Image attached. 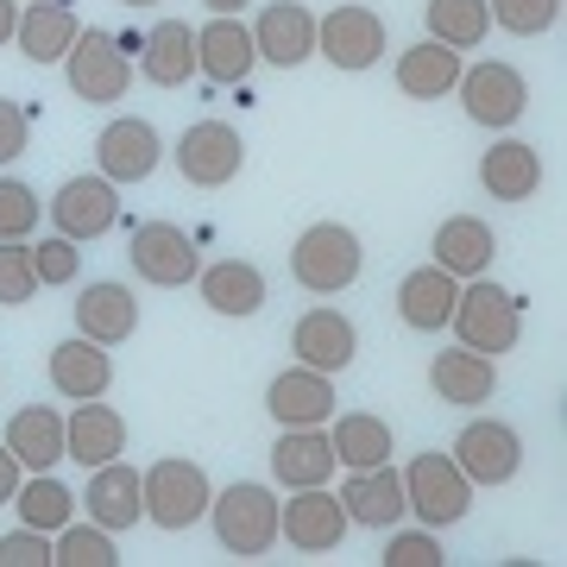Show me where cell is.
I'll return each mask as SVG.
<instances>
[{
  "label": "cell",
  "instance_id": "603a6c76",
  "mask_svg": "<svg viewBox=\"0 0 567 567\" xmlns=\"http://www.w3.org/2000/svg\"><path fill=\"white\" fill-rule=\"evenodd\" d=\"M7 447L20 454L25 473H51V466L70 454V435H63V416L51 404H25L7 416Z\"/></svg>",
  "mask_w": 567,
  "mask_h": 567
},
{
  "label": "cell",
  "instance_id": "9a60e30c",
  "mask_svg": "<svg viewBox=\"0 0 567 567\" xmlns=\"http://www.w3.org/2000/svg\"><path fill=\"white\" fill-rule=\"evenodd\" d=\"M51 221H58L63 240H102L107 227L121 221V189L107 177H63L58 203H51Z\"/></svg>",
  "mask_w": 567,
  "mask_h": 567
},
{
  "label": "cell",
  "instance_id": "7dc6e473",
  "mask_svg": "<svg viewBox=\"0 0 567 567\" xmlns=\"http://www.w3.org/2000/svg\"><path fill=\"white\" fill-rule=\"evenodd\" d=\"M208 13H227V20H234V13H246V7H252V0H203Z\"/></svg>",
  "mask_w": 567,
  "mask_h": 567
},
{
  "label": "cell",
  "instance_id": "1f68e13d",
  "mask_svg": "<svg viewBox=\"0 0 567 567\" xmlns=\"http://www.w3.org/2000/svg\"><path fill=\"white\" fill-rule=\"evenodd\" d=\"M480 183H486V196H498V203H529L543 189V158L524 140H498L480 158Z\"/></svg>",
  "mask_w": 567,
  "mask_h": 567
},
{
  "label": "cell",
  "instance_id": "f35d334b",
  "mask_svg": "<svg viewBox=\"0 0 567 567\" xmlns=\"http://www.w3.org/2000/svg\"><path fill=\"white\" fill-rule=\"evenodd\" d=\"M39 297V271H32V246L20 240H0V303L25 309Z\"/></svg>",
  "mask_w": 567,
  "mask_h": 567
},
{
  "label": "cell",
  "instance_id": "8d00e7d4",
  "mask_svg": "<svg viewBox=\"0 0 567 567\" xmlns=\"http://www.w3.org/2000/svg\"><path fill=\"white\" fill-rule=\"evenodd\" d=\"M114 536L102 524H63L51 543V567H114Z\"/></svg>",
  "mask_w": 567,
  "mask_h": 567
},
{
  "label": "cell",
  "instance_id": "3957f363",
  "mask_svg": "<svg viewBox=\"0 0 567 567\" xmlns=\"http://www.w3.org/2000/svg\"><path fill=\"white\" fill-rule=\"evenodd\" d=\"M208 517H215V543L227 555H240V561H259L278 543V498H271V486H252V480L221 486V498H208Z\"/></svg>",
  "mask_w": 567,
  "mask_h": 567
},
{
  "label": "cell",
  "instance_id": "6da1fadb",
  "mask_svg": "<svg viewBox=\"0 0 567 567\" xmlns=\"http://www.w3.org/2000/svg\"><path fill=\"white\" fill-rule=\"evenodd\" d=\"M447 328L461 334V347H473V353L498 360V353H511V347H517V334H524V303L511 297L505 284L466 278V290L454 297V316H447Z\"/></svg>",
  "mask_w": 567,
  "mask_h": 567
},
{
  "label": "cell",
  "instance_id": "cb8c5ba5",
  "mask_svg": "<svg viewBox=\"0 0 567 567\" xmlns=\"http://www.w3.org/2000/svg\"><path fill=\"white\" fill-rule=\"evenodd\" d=\"M429 385H435V398L442 404H486L492 391H498V365L486 360V353H473V347H447V353H435L429 360Z\"/></svg>",
  "mask_w": 567,
  "mask_h": 567
},
{
  "label": "cell",
  "instance_id": "30bf717a",
  "mask_svg": "<svg viewBox=\"0 0 567 567\" xmlns=\"http://www.w3.org/2000/svg\"><path fill=\"white\" fill-rule=\"evenodd\" d=\"M316 51H322L334 70H372V63L385 58V20L372 13V7H334L316 20Z\"/></svg>",
  "mask_w": 567,
  "mask_h": 567
},
{
  "label": "cell",
  "instance_id": "ab89813d",
  "mask_svg": "<svg viewBox=\"0 0 567 567\" xmlns=\"http://www.w3.org/2000/svg\"><path fill=\"white\" fill-rule=\"evenodd\" d=\"M39 227V196L20 177H0V240H25Z\"/></svg>",
  "mask_w": 567,
  "mask_h": 567
},
{
  "label": "cell",
  "instance_id": "7402d4cb",
  "mask_svg": "<svg viewBox=\"0 0 567 567\" xmlns=\"http://www.w3.org/2000/svg\"><path fill=\"white\" fill-rule=\"evenodd\" d=\"M196 290H203V303L215 309V316H259L265 309V271L246 259H215L196 271Z\"/></svg>",
  "mask_w": 567,
  "mask_h": 567
},
{
  "label": "cell",
  "instance_id": "60d3db41",
  "mask_svg": "<svg viewBox=\"0 0 567 567\" xmlns=\"http://www.w3.org/2000/svg\"><path fill=\"white\" fill-rule=\"evenodd\" d=\"M379 561H385V567H442L447 555H442V543H435L429 529H404V536H391V543H385Z\"/></svg>",
  "mask_w": 567,
  "mask_h": 567
},
{
  "label": "cell",
  "instance_id": "7bdbcfd3",
  "mask_svg": "<svg viewBox=\"0 0 567 567\" xmlns=\"http://www.w3.org/2000/svg\"><path fill=\"white\" fill-rule=\"evenodd\" d=\"M0 567H51V536L20 524L13 536H0Z\"/></svg>",
  "mask_w": 567,
  "mask_h": 567
},
{
  "label": "cell",
  "instance_id": "d590c367",
  "mask_svg": "<svg viewBox=\"0 0 567 567\" xmlns=\"http://www.w3.org/2000/svg\"><path fill=\"white\" fill-rule=\"evenodd\" d=\"M13 505H20V524L44 529V536H58V529L76 517V498H70V486H63V480H51V473H32V480H20Z\"/></svg>",
  "mask_w": 567,
  "mask_h": 567
},
{
  "label": "cell",
  "instance_id": "ba28073f",
  "mask_svg": "<svg viewBox=\"0 0 567 567\" xmlns=\"http://www.w3.org/2000/svg\"><path fill=\"white\" fill-rule=\"evenodd\" d=\"M454 466L466 473V486H511L517 466H524V442L498 416H473L454 442Z\"/></svg>",
  "mask_w": 567,
  "mask_h": 567
},
{
  "label": "cell",
  "instance_id": "5b68a950",
  "mask_svg": "<svg viewBox=\"0 0 567 567\" xmlns=\"http://www.w3.org/2000/svg\"><path fill=\"white\" fill-rule=\"evenodd\" d=\"M140 492H145V517L158 529H196L208 517V473L196 461H177V454H164L158 466H145L140 473Z\"/></svg>",
  "mask_w": 567,
  "mask_h": 567
},
{
  "label": "cell",
  "instance_id": "836d02e7",
  "mask_svg": "<svg viewBox=\"0 0 567 567\" xmlns=\"http://www.w3.org/2000/svg\"><path fill=\"white\" fill-rule=\"evenodd\" d=\"M328 442H334V461L353 473V466H385L391 461V423L385 416H372V410H353L341 423L328 429Z\"/></svg>",
  "mask_w": 567,
  "mask_h": 567
},
{
  "label": "cell",
  "instance_id": "c3c4849f",
  "mask_svg": "<svg viewBox=\"0 0 567 567\" xmlns=\"http://www.w3.org/2000/svg\"><path fill=\"white\" fill-rule=\"evenodd\" d=\"M126 7H158V0H126Z\"/></svg>",
  "mask_w": 567,
  "mask_h": 567
},
{
  "label": "cell",
  "instance_id": "52a82bcc",
  "mask_svg": "<svg viewBox=\"0 0 567 567\" xmlns=\"http://www.w3.org/2000/svg\"><path fill=\"white\" fill-rule=\"evenodd\" d=\"M454 95H461V107H466V121H473V126H492V133H505V126L524 121L529 82L517 76L505 58H486V63H473V70H461Z\"/></svg>",
  "mask_w": 567,
  "mask_h": 567
},
{
  "label": "cell",
  "instance_id": "e575fe53",
  "mask_svg": "<svg viewBox=\"0 0 567 567\" xmlns=\"http://www.w3.org/2000/svg\"><path fill=\"white\" fill-rule=\"evenodd\" d=\"M492 32L486 0H429V39L447 51H480Z\"/></svg>",
  "mask_w": 567,
  "mask_h": 567
},
{
  "label": "cell",
  "instance_id": "7a4b0ae2",
  "mask_svg": "<svg viewBox=\"0 0 567 567\" xmlns=\"http://www.w3.org/2000/svg\"><path fill=\"white\" fill-rule=\"evenodd\" d=\"M360 234L341 221H316L297 234V246H290V278L303 284L309 297H341L347 284L360 278Z\"/></svg>",
  "mask_w": 567,
  "mask_h": 567
},
{
  "label": "cell",
  "instance_id": "5bb4252c",
  "mask_svg": "<svg viewBox=\"0 0 567 567\" xmlns=\"http://www.w3.org/2000/svg\"><path fill=\"white\" fill-rule=\"evenodd\" d=\"M82 511H89V524H102L107 536H121V529H133L145 517V492H140V466H126L121 461H102V466H89V486H82L76 498Z\"/></svg>",
  "mask_w": 567,
  "mask_h": 567
},
{
  "label": "cell",
  "instance_id": "8fae6325",
  "mask_svg": "<svg viewBox=\"0 0 567 567\" xmlns=\"http://www.w3.org/2000/svg\"><path fill=\"white\" fill-rule=\"evenodd\" d=\"M164 158V140L158 126L140 121V114H121V121L102 126V140H95V164H102V177L114 183V189H126V183H145L152 171H158Z\"/></svg>",
  "mask_w": 567,
  "mask_h": 567
},
{
  "label": "cell",
  "instance_id": "bcb514c9",
  "mask_svg": "<svg viewBox=\"0 0 567 567\" xmlns=\"http://www.w3.org/2000/svg\"><path fill=\"white\" fill-rule=\"evenodd\" d=\"M20 32V0H0V44H13Z\"/></svg>",
  "mask_w": 567,
  "mask_h": 567
},
{
  "label": "cell",
  "instance_id": "484cf974",
  "mask_svg": "<svg viewBox=\"0 0 567 567\" xmlns=\"http://www.w3.org/2000/svg\"><path fill=\"white\" fill-rule=\"evenodd\" d=\"M63 435H70V461H82V466H102V461H121V454H126L121 410L102 404V398H82V404L70 410Z\"/></svg>",
  "mask_w": 567,
  "mask_h": 567
},
{
  "label": "cell",
  "instance_id": "74e56055",
  "mask_svg": "<svg viewBox=\"0 0 567 567\" xmlns=\"http://www.w3.org/2000/svg\"><path fill=\"white\" fill-rule=\"evenodd\" d=\"M492 25H505L511 39H536L561 20V0H486Z\"/></svg>",
  "mask_w": 567,
  "mask_h": 567
},
{
  "label": "cell",
  "instance_id": "b9f144b4",
  "mask_svg": "<svg viewBox=\"0 0 567 567\" xmlns=\"http://www.w3.org/2000/svg\"><path fill=\"white\" fill-rule=\"evenodd\" d=\"M32 271H39V290L44 284H70L82 271V252H76V240H44V246H32Z\"/></svg>",
  "mask_w": 567,
  "mask_h": 567
},
{
  "label": "cell",
  "instance_id": "d6986e66",
  "mask_svg": "<svg viewBox=\"0 0 567 567\" xmlns=\"http://www.w3.org/2000/svg\"><path fill=\"white\" fill-rule=\"evenodd\" d=\"M265 410H271L284 429H316V423H328V416H334V379H328V372H316V365H290V372H278V379H271Z\"/></svg>",
  "mask_w": 567,
  "mask_h": 567
},
{
  "label": "cell",
  "instance_id": "f6af8a7d",
  "mask_svg": "<svg viewBox=\"0 0 567 567\" xmlns=\"http://www.w3.org/2000/svg\"><path fill=\"white\" fill-rule=\"evenodd\" d=\"M20 454H13V447L0 442V505H13V492H20Z\"/></svg>",
  "mask_w": 567,
  "mask_h": 567
},
{
  "label": "cell",
  "instance_id": "4fadbf2b",
  "mask_svg": "<svg viewBox=\"0 0 567 567\" xmlns=\"http://www.w3.org/2000/svg\"><path fill=\"white\" fill-rule=\"evenodd\" d=\"M240 164H246V145H240V133H234L227 121H196L177 140V171H183V183H196V189H221V183H234L240 177Z\"/></svg>",
  "mask_w": 567,
  "mask_h": 567
},
{
  "label": "cell",
  "instance_id": "e0dca14e",
  "mask_svg": "<svg viewBox=\"0 0 567 567\" xmlns=\"http://www.w3.org/2000/svg\"><path fill=\"white\" fill-rule=\"evenodd\" d=\"M290 353H297V365H316V372H341V365H353V353H360V334H353V322H347L341 309H309V316H297V328H290Z\"/></svg>",
  "mask_w": 567,
  "mask_h": 567
},
{
  "label": "cell",
  "instance_id": "f1b7e54d",
  "mask_svg": "<svg viewBox=\"0 0 567 567\" xmlns=\"http://www.w3.org/2000/svg\"><path fill=\"white\" fill-rule=\"evenodd\" d=\"M133 328H140V303H133L126 284H89L76 297V334H89L102 347H121V341H133Z\"/></svg>",
  "mask_w": 567,
  "mask_h": 567
},
{
  "label": "cell",
  "instance_id": "44dd1931",
  "mask_svg": "<svg viewBox=\"0 0 567 567\" xmlns=\"http://www.w3.org/2000/svg\"><path fill=\"white\" fill-rule=\"evenodd\" d=\"M435 265H442L447 278H486V265L498 259V234H492V221H480V215H447L442 227H435Z\"/></svg>",
  "mask_w": 567,
  "mask_h": 567
},
{
  "label": "cell",
  "instance_id": "83f0119b",
  "mask_svg": "<svg viewBox=\"0 0 567 567\" xmlns=\"http://www.w3.org/2000/svg\"><path fill=\"white\" fill-rule=\"evenodd\" d=\"M454 297H461V278H447L442 265H423L398 284V316L416 334H442L447 316H454Z\"/></svg>",
  "mask_w": 567,
  "mask_h": 567
},
{
  "label": "cell",
  "instance_id": "8992f818",
  "mask_svg": "<svg viewBox=\"0 0 567 567\" xmlns=\"http://www.w3.org/2000/svg\"><path fill=\"white\" fill-rule=\"evenodd\" d=\"M466 505H473V486H466V473L454 466V454H416L404 466V511H416L423 529L461 524Z\"/></svg>",
  "mask_w": 567,
  "mask_h": 567
},
{
  "label": "cell",
  "instance_id": "d6a6232c",
  "mask_svg": "<svg viewBox=\"0 0 567 567\" xmlns=\"http://www.w3.org/2000/svg\"><path fill=\"white\" fill-rule=\"evenodd\" d=\"M140 70H145V82H158V89H183V82L196 76V25H183V20L152 25V39H145V51H140Z\"/></svg>",
  "mask_w": 567,
  "mask_h": 567
},
{
  "label": "cell",
  "instance_id": "2e32d148",
  "mask_svg": "<svg viewBox=\"0 0 567 567\" xmlns=\"http://www.w3.org/2000/svg\"><path fill=\"white\" fill-rule=\"evenodd\" d=\"M252 51L271 70H297L303 58H316V13L303 0H271L252 25Z\"/></svg>",
  "mask_w": 567,
  "mask_h": 567
},
{
  "label": "cell",
  "instance_id": "7c38bea8",
  "mask_svg": "<svg viewBox=\"0 0 567 567\" xmlns=\"http://www.w3.org/2000/svg\"><path fill=\"white\" fill-rule=\"evenodd\" d=\"M126 259H133V271H140L145 284H158V290L196 284V271H203L196 240H189L183 227H171V221H145L140 234H133V246H126Z\"/></svg>",
  "mask_w": 567,
  "mask_h": 567
},
{
  "label": "cell",
  "instance_id": "4316f807",
  "mask_svg": "<svg viewBox=\"0 0 567 567\" xmlns=\"http://www.w3.org/2000/svg\"><path fill=\"white\" fill-rule=\"evenodd\" d=\"M82 20H76V0H32L20 13V51L32 63H63L70 58V44H76Z\"/></svg>",
  "mask_w": 567,
  "mask_h": 567
},
{
  "label": "cell",
  "instance_id": "d4e9b609",
  "mask_svg": "<svg viewBox=\"0 0 567 567\" xmlns=\"http://www.w3.org/2000/svg\"><path fill=\"white\" fill-rule=\"evenodd\" d=\"M252 63H259V51H252V25L215 13V25L196 32V70H203L208 82H246L252 76Z\"/></svg>",
  "mask_w": 567,
  "mask_h": 567
},
{
  "label": "cell",
  "instance_id": "277c9868",
  "mask_svg": "<svg viewBox=\"0 0 567 567\" xmlns=\"http://www.w3.org/2000/svg\"><path fill=\"white\" fill-rule=\"evenodd\" d=\"M63 70H70V95L89 102V107H114V102H126V89H133L126 44L114 39V32H102V25H82L76 44H70V58H63Z\"/></svg>",
  "mask_w": 567,
  "mask_h": 567
},
{
  "label": "cell",
  "instance_id": "9c48e42d",
  "mask_svg": "<svg viewBox=\"0 0 567 567\" xmlns=\"http://www.w3.org/2000/svg\"><path fill=\"white\" fill-rule=\"evenodd\" d=\"M278 536L290 548H303V555H328V548H341V536H347L341 498H334L328 486H297L290 498H278Z\"/></svg>",
  "mask_w": 567,
  "mask_h": 567
},
{
  "label": "cell",
  "instance_id": "ffe728a7",
  "mask_svg": "<svg viewBox=\"0 0 567 567\" xmlns=\"http://www.w3.org/2000/svg\"><path fill=\"white\" fill-rule=\"evenodd\" d=\"M334 442H328V429H284L278 447H271V480H278L284 492L297 486H328L334 480Z\"/></svg>",
  "mask_w": 567,
  "mask_h": 567
},
{
  "label": "cell",
  "instance_id": "f546056e",
  "mask_svg": "<svg viewBox=\"0 0 567 567\" xmlns=\"http://www.w3.org/2000/svg\"><path fill=\"white\" fill-rule=\"evenodd\" d=\"M51 385H58L70 404H82V398H107V385H114V360H107V347L89 341V334L63 341L58 353H51Z\"/></svg>",
  "mask_w": 567,
  "mask_h": 567
},
{
  "label": "cell",
  "instance_id": "ac0fdd59",
  "mask_svg": "<svg viewBox=\"0 0 567 567\" xmlns=\"http://www.w3.org/2000/svg\"><path fill=\"white\" fill-rule=\"evenodd\" d=\"M347 511V524H360V529H391L398 517H404V473H391L385 466H353L347 473V486L334 492Z\"/></svg>",
  "mask_w": 567,
  "mask_h": 567
},
{
  "label": "cell",
  "instance_id": "4dcf8cb0",
  "mask_svg": "<svg viewBox=\"0 0 567 567\" xmlns=\"http://www.w3.org/2000/svg\"><path fill=\"white\" fill-rule=\"evenodd\" d=\"M461 51H447V44L435 39H416L398 58V89H404L410 102H442V95H454V82H461Z\"/></svg>",
  "mask_w": 567,
  "mask_h": 567
},
{
  "label": "cell",
  "instance_id": "ee69618b",
  "mask_svg": "<svg viewBox=\"0 0 567 567\" xmlns=\"http://www.w3.org/2000/svg\"><path fill=\"white\" fill-rule=\"evenodd\" d=\"M25 140H32V121H25V107L0 95V164H13V158H20Z\"/></svg>",
  "mask_w": 567,
  "mask_h": 567
}]
</instances>
